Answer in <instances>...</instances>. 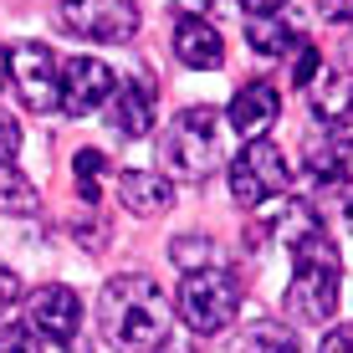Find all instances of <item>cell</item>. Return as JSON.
I'll use <instances>...</instances> for the list:
<instances>
[{
    "instance_id": "cell-17",
    "label": "cell",
    "mask_w": 353,
    "mask_h": 353,
    "mask_svg": "<svg viewBox=\"0 0 353 353\" xmlns=\"http://www.w3.org/2000/svg\"><path fill=\"white\" fill-rule=\"evenodd\" d=\"M72 164H77L72 174H77L82 200H88V205H97V200H103V185H108V159H103V149H82Z\"/></svg>"
},
{
    "instance_id": "cell-12",
    "label": "cell",
    "mask_w": 353,
    "mask_h": 353,
    "mask_svg": "<svg viewBox=\"0 0 353 353\" xmlns=\"http://www.w3.org/2000/svg\"><path fill=\"white\" fill-rule=\"evenodd\" d=\"M174 57H179L185 67L205 72V67H221V62H225V41H221V31H215L210 21L185 16V21L174 26Z\"/></svg>"
},
{
    "instance_id": "cell-22",
    "label": "cell",
    "mask_w": 353,
    "mask_h": 353,
    "mask_svg": "<svg viewBox=\"0 0 353 353\" xmlns=\"http://www.w3.org/2000/svg\"><path fill=\"white\" fill-rule=\"evenodd\" d=\"M16 154H21V128L0 113V164H16Z\"/></svg>"
},
{
    "instance_id": "cell-24",
    "label": "cell",
    "mask_w": 353,
    "mask_h": 353,
    "mask_svg": "<svg viewBox=\"0 0 353 353\" xmlns=\"http://www.w3.org/2000/svg\"><path fill=\"white\" fill-rule=\"evenodd\" d=\"M318 353H353V323L327 327V338H323V348H318Z\"/></svg>"
},
{
    "instance_id": "cell-26",
    "label": "cell",
    "mask_w": 353,
    "mask_h": 353,
    "mask_svg": "<svg viewBox=\"0 0 353 353\" xmlns=\"http://www.w3.org/2000/svg\"><path fill=\"white\" fill-rule=\"evenodd\" d=\"M241 10H246L251 21H256V16H282L287 0H241Z\"/></svg>"
},
{
    "instance_id": "cell-11",
    "label": "cell",
    "mask_w": 353,
    "mask_h": 353,
    "mask_svg": "<svg viewBox=\"0 0 353 353\" xmlns=\"http://www.w3.org/2000/svg\"><path fill=\"white\" fill-rule=\"evenodd\" d=\"M154 108H159L154 82H149V77H133V82H123V92H118L108 123L123 133V139H143V133H149V123H154Z\"/></svg>"
},
{
    "instance_id": "cell-1",
    "label": "cell",
    "mask_w": 353,
    "mask_h": 353,
    "mask_svg": "<svg viewBox=\"0 0 353 353\" xmlns=\"http://www.w3.org/2000/svg\"><path fill=\"white\" fill-rule=\"evenodd\" d=\"M97 323H103V338L118 353H154L169 343V327H174V312H169L164 292L154 287V276L128 272L113 276L97 297Z\"/></svg>"
},
{
    "instance_id": "cell-27",
    "label": "cell",
    "mask_w": 353,
    "mask_h": 353,
    "mask_svg": "<svg viewBox=\"0 0 353 353\" xmlns=\"http://www.w3.org/2000/svg\"><path fill=\"white\" fill-rule=\"evenodd\" d=\"M327 21H353V0H323Z\"/></svg>"
},
{
    "instance_id": "cell-8",
    "label": "cell",
    "mask_w": 353,
    "mask_h": 353,
    "mask_svg": "<svg viewBox=\"0 0 353 353\" xmlns=\"http://www.w3.org/2000/svg\"><path fill=\"white\" fill-rule=\"evenodd\" d=\"M10 82H16L21 103H26L31 113H46V108H57V57L46 52L41 41L10 46Z\"/></svg>"
},
{
    "instance_id": "cell-4",
    "label": "cell",
    "mask_w": 353,
    "mask_h": 353,
    "mask_svg": "<svg viewBox=\"0 0 353 353\" xmlns=\"http://www.w3.org/2000/svg\"><path fill=\"white\" fill-rule=\"evenodd\" d=\"M221 113L215 108H185L164 133V164L179 179H205L221 164Z\"/></svg>"
},
{
    "instance_id": "cell-23",
    "label": "cell",
    "mask_w": 353,
    "mask_h": 353,
    "mask_svg": "<svg viewBox=\"0 0 353 353\" xmlns=\"http://www.w3.org/2000/svg\"><path fill=\"white\" fill-rule=\"evenodd\" d=\"M31 348V333L16 323H0V353H26Z\"/></svg>"
},
{
    "instance_id": "cell-13",
    "label": "cell",
    "mask_w": 353,
    "mask_h": 353,
    "mask_svg": "<svg viewBox=\"0 0 353 353\" xmlns=\"http://www.w3.org/2000/svg\"><path fill=\"white\" fill-rule=\"evenodd\" d=\"M113 190L133 215H154V210H169V205H174V185H169L164 174H154V169H128V174L113 179Z\"/></svg>"
},
{
    "instance_id": "cell-2",
    "label": "cell",
    "mask_w": 353,
    "mask_h": 353,
    "mask_svg": "<svg viewBox=\"0 0 353 353\" xmlns=\"http://www.w3.org/2000/svg\"><path fill=\"white\" fill-rule=\"evenodd\" d=\"M338 276H343V261H338V246L327 241V230L292 246V287H287L292 312L302 323H327L338 307Z\"/></svg>"
},
{
    "instance_id": "cell-9",
    "label": "cell",
    "mask_w": 353,
    "mask_h": 353,
    "mask_svg": "<svg viewBox=\"0 0 353 353\" xmlns=\"http://www.w3.org/2000/svg\"><path fill=\"white\" fill-rule=\"evenodd\" d=\"M77 323H82V302L77 292L52 282L31 297V318H26V333L41 338V343H72L77 338Z\"/></svg>"
},
{
    "instance_id": "cell-15",
    "label": "cell",
    "mask_w": 353,
    "mask_h": 353,
    "mask_svg": "<svg viewBox=\"0 0 353 353\" xmlns=\"http://www.w3.org/2000/svg\"><path fill=\"white\" fill-rule=\"evenodd\" d=\"M246 41L256 46L261 57H282V52H292V46H302V36L287 26V10H282V16H256V21H246Z\"/></svg>"
},
{
    "instance_id": "cell-19",
    "label": "cell",
    "mask_w": 353,
    "mask_h": 353,
    "mask_svg": "<svg viewBox=\"0 0 353 353\" xmlns=\"http://www.w3.org/2000/svg\"><path fill=\"white\" fill-rule=\"evenodd\" d=\"M312 103H318V113L333 123V118L348 108V82L338 77V72H323V77H312Z\"/></svg>"
},
{
    "instance_id": "cell-16",
    "label": "cell",
    "mask_w": 353,
    "mask_h": 353,
    "mask_svg": "<svg viewBox=\"0 0 353 353\" xmlns=\"http://www.w3.org/2000/svg\"><path fill=\"white\" fill-rule=\"evenodd\" d=\"M0 210L6 215H31L36 210V185L16 164H0Z\"/></svg>"
},
{
    "instance_id": "cell-25",
    "label": "cell",
    "mask_w": 353,
    "mask_h": 353,
    "mask_svg": "<svg viewBox=\"0 0 353 353\" xmlns=\"http://www.w3.org/2000/svg\"><path fill=\"white\" fill-rule=\"evenodd\" d=\"M16 302H21V276L10 272V266H0V312L16 307Z\"/></svg>"
},
{
    "instance_id": "cell-6",
    "label": "cell",
    "mask_w": 353,
    "mask_h": 353,
    "mask_svg": "<svg viewBox=\"0 0 353 353\" xmlns=\"http://www.w3.org/2000/svg\"><path fill=\"white\" fill-rule=\"evenodd\" d=\"M113 88H118V77L108 62H97V57H67L62 72H57V108L67 118H88L92 108H103L113 97Z\"/></svg>"
},
{
    "instance_id": "cell-3",
    "label": "cell",
    "mask_w": 353,
    "mask_h": 353,
    "mask_svg": "<svg viewBox=\"0 0 353 353\" xmlns=\"http://www.w3.org/2000/svg\"><path fill=\"white\" fill-rule=\"evenodd\" d=\"M241 312V282L221 266H205V272H185L179 282V318L190 323V333L215 338L236 323Z\"/></svg>"
},
{
    "instance_id": "cell-29",
    "label": "cell",
    "mask_w": 353,
    "mask_h": 353,
    "mask_svg": "<svg viewBox=\"0 0 353 353\" xmlns=\"http://www.w3.org/2000/svg\"><path fill=\"white\" fill-rule=\"evenodd\" d=\"M348 230H353V200H348Z\"/></svg>"
},
{
    "instance_id": "cell-18",
    "label": "cell",
    "mask_w": 353,
    "mask_h": 353,
    "mask_svg": "<svg viewBox=\"0 0 353 353\" xmlns=\"http://www.w3.org/2000/svg\"><path fill=\"white\" fill-rule=\"evenodd\" d=\"M236 353H302L297 348V338L287 333V327H276V323H256L246 338L236 343Z\"/></svg>"
},
{
    "instance_id": "cell-5",
    "label": "cell",
    "mask_w": 353,
    "mask_h": 353,
    "mask_svg": "<svg viewBox=\"0 0 353 353\" xmlns=\"http://www.w3.org/2000/svg\"><path fill=\"white\" fill-rule=\"evenodd\" d=\"M292 185V164L287 154L276 149V143H246V154L241 159H230V194H236V205H261L272 200V194H282Z\"/></svg>"
},
{
    "instance_id": "cell-7",
    "label": "cell",
    "mask_w": 353,
    "mask_h": 353,
    "mask_svg": "<svg viewBox=\"0 0 353 353\" xmlns=\"http://www.w3.org/2000/svg\"><path fill=\"white\" fill-rule=\"evenodd\" d=\"M62 21L88 41H128L139 31V6L133 0H62Z\"/></svg>"
},
{
    "instance_id": "cell-28",
    "label": "cell",
    "mask_w": 353,
    "mask_h": 353,
    "mask_svg": "<svg viewBox=\"0 0 353 353\" xmlns=\"http://www.w3.org/2000/svg\"><path fill=\"white\" fill-rule=\"evenodd\" d=\"M6 82H10V52L0 46V88H6Z\"/></svg>"
},
{
    "instance_id": "cell-14",
    "label": "cell",
    "mask_w": 353,
    "mask_h": 353,
    "mask_svg": "<svg viewBox=\"0 0 353 353\" xmlns=\"http://www.w3.org/2000/svg\"><path fill=\"white\" fill-rule=\"evenodd\" d=\"M307 174L327 190H343L353 179V143L348 139H327V143H312L307 149Z\"/></svg>"
},
{
    "instance_id": "cell-10",
    "label": "cell",
    "mask_w": 353,
    "mask_h": 353,
    "mask_svg": "<svg viewBox=\"0 0 353 353\" xmlns=\"http://www.w3.org/2000/svg\"><path fill=\"white\" fill-rule=\"evenodd\" d=\"M276 113H282V92L272 88V82H246L236 97H230V128L241 133L246 143H256L266 139V128L276 123Z\"/></svg>"
},
{
    "instance_id": "cell-20",
    "label": "cell",
    "mask_w": 353,
    "mask_h": 353,
    "mask_svg": "<svg viewBox=\"0 0 353 353\" xmlns=\"http://www.w3.org/2000/svg\"><path fill=\"white\" fill-rule=\"evenodd\" d=\"M169 256H174V266H185V272H205V266H215V246L200 241V236H179Z\"/></svg>"
},
{
    "instance_id": "cell-21",
    "label": "cell",
    "mask_w": 353,
    "mask_h": 353,
    "mask_svg": "<svg viewBox=\"0 0 353 353\" xmlns=\"http://www.w3.org/2000/svg\"><path fill=\"white\" fill-rule=\"evenodd\" d=\"M312 72H318V46L302 41L297 46V67H292V82H297V88H312Z\"/></svg>"
}]
</instances>
